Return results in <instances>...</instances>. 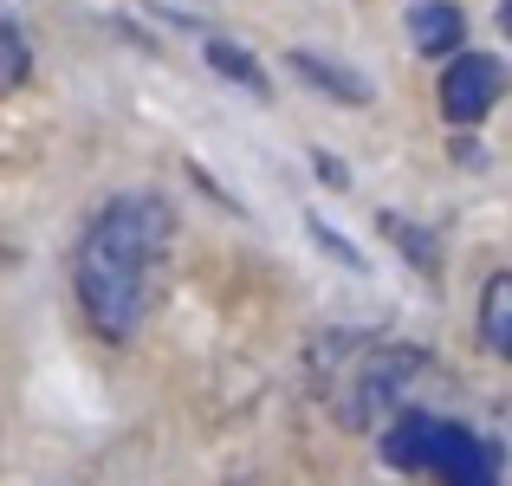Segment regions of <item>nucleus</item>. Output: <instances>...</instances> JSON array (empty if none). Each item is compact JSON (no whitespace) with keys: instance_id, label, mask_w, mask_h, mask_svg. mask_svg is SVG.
<instances>
[{"instance_id":"1","label":"nucleus","mask_w":512,"mask_h":486,"mask_svg":"<svg viewBox=\"0 0 512 486\" xmlns=\"http://www.w3.org/2000/svg\"><path fill=\"white\" fill-rule=\"evenodd\" d=\"M169 247H175V208L150 188L111 195L85 221L72 253V286H78V312L104 344H130L143 331L156 286H163Z\"/></svg>"},{"instance_id":"2","label":"nucleus","mask_w":512,"mask_h":486,"mask_svg":"<svg viewBox=\"0 0 512 486\" xmlns=\"http://www.w3.org/2000/svg\"><path fill=\"white\" fill-rule=\"evenodd\" d=\"M383 461L402 474H441V486H500L493 448L461 422H441L428 409H396L383 428Z\"/></svg>"},{"instance_id":"3","label":"nucleus","mask_w":512,"mask_h":486,"mask_svg":"<svg viewBox=\"0 0 512 486\" xmlns=\"http://www.w3.org/2000/svg\"><path fill=\"white\" fill-rule=\"evenodd\" d=\"M415 370H422V350H409V344H357V357H350V370H344L338 422L370 428V422H383V415H396Z\"/></svg>"},{"instance_id":"4","label":"nucleus","mask_w":512,"mask_h":486,"mask_svg":"<svg viewBox=\"0 0 512 486\" xmlns=\"http://www.w3.org/2000/svg\"><path fill=\"white\" fill-rule=\"evenodd\" d=\"M500 98H506V65L493 52H454L441 72V117L454 130H474Z\"/></svg>"},{"instance_id":"5","label":"nucleus","mask_w":512,"mask_h":486,"mask_svg":"<svg viewBox=\"0 0 512 486\" xmlns=\"http://www.w3.org/2000/svg\"><path fill=\"white\" fill-rule=\"evenodd\" d=\"M461 33H467V20H461V7H415L409 13V39H415V52H428V59H454V46H461Z\"/></svg>"},{"instance_id":"6","label":"nucleus","mask_w":512,"mask_h":486,"mask_svg":"<svg viewBox=\"0 0 512 486\" xmlns=\"http://www.w3.org/2000/svg\"><path fill=\"white\" fill-rule=\"evenodd\" d=\"M480 344L512 363V273H493L480 292Z\"/></svg>"},{"instance_id":"7","label":"nucleus","mask_w":512,"mask_h":486,"mask_svg":"<svg viewBox=\"0 0 512 486\" xmlns=\"http://www.w3.org/2000/svg\"><path fill=\"white\" fill-rule=\"evenodd\" d=\"M292 72H299V78H312L318 91H331L338 104H370V85H363L357 72H344V65L318 59V52H292Z\"/></svg>"},{"instance_id":"8","label":"nucleus","mask_w":512,"mask_h":486,"mask_svg":"<svg viewBox=\"0 0 512 486\" xmlns=\"http://www.w3.org/2000/svg\"><path fill=\"white\" fill-rule=\"evenodd\" d=\"M208 65H214V72H221V78H234V85H247L253 98H266V91H273V85H266V72H260V65H253V52L227 46V39H208Z\"/></svg>"},{"instance_id":"9","label":"nucleus","mask_w":512,"mask_h":486,"mask_svg":"<svg viewBox=\"0 0 512 486\" xmlns=\"http://www.w3.org/2000/svg\"><path fill=\"white\" fill-rule=\"evenodd\" d=\"M26 72H33V52H26V39L13 33L7 20H0V91L26 85Z\"/></svg>"},{"instance_id":"10","label":"nucleus","mask_w":512,"mask_h":486,"mask_svg":"<svg viewBox=\"0 0 512 486\" xmlns=\"http://www.w3.org/2000/svg\"><path fill=\"white\" fill-rule=\"evenodd\" d=\"M383 234H389V240H396V247H409V260H415V266H422V273H435V247H428V240H422V234H415V227H409V221H402V214H383Z\"/></svg>"},{"instance_id":"11","label":"nucleus","mask_w":512,"mask_h":486,"mask_svg":"<svg viewBox=\"0 0 512 486\" xmlns=\"http://www.w3.org/2000/svg\"><path fill=\"white\" fill-rule=\"evenodd\" d=\"M156 7H163L175 26H201V7H195V0H156Z\"/></svg>"},{"instance_id":"12","label":"nucleus","mask_w":512,"mask_h":486,"mask_svg":"<svg viewBox=\"0 0 512 486\" xmlns=\"http://www.w3.org/2000/svg\"><path fill=\"white\" fill-rule=\"evenodd\" d=\"M500 26H506V39H512V0H500Z\"/></svg>"}]
</instances>
